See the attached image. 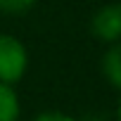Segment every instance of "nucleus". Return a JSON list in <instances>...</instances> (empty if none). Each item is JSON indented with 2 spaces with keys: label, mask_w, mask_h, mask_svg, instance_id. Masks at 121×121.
Instances as JSON below:
<instances>
[{
  "label": "nucleus",
  "mask_w": 121,
  "mask_h": 121,
  "mask_svg": "<svg viewBox=\"0 0 121 121\" xmlns=\"http://www.w3.org/2000/svg\"><path fill=\"white\" fill-rule=\"evenodd\" d=\"M29 67V52L14 36L0 33V83H17Z\"/></svg>",
  "instance_id": "nucleus-1"
},
{
  "label": "nucleus",
  "mask_w": 121,
  "mask_h": 121,
  "mask_svg": "<svg viewBox=\"0 0 121 121\" xmlns=\"http://www.w3.org/2000/svg\"><path fill=\"white\" fill-rule=\"evenodd\" d=\"M90 29H93L95 38H100L104 43L121 40V3H112V5L100 7L93 14Z\"/></svg>",
  "instance_id": "nucleus-2"
},
{
  "label": "nucleus",
  "mask_w": 121,
  "mask_h": 121,
  "mask_svg": "<svg viewBox=\"0 0 121 121\" xmlns=\"http://www.w3.org/2000/svg\"><path fill=\"white\" fill-rule=\"evenodd\" d=\"M102 74L114 88L121 90V43L119 40L102 55Z\"/></svg>",
  "instance_id": "nucleus-3"
},
{
  "label": "nucleus",
  "mask_w": 121,
  "mask_h": 121,
  "mask_svg": "<svg viewBox=\"0 0 121 121\" xmlns=\"http://www.w3.org/2000/svg\"><path fill=\"white\" fill-rule=\"evenodd\" d=\"M19 119V97L12 86L0 83V121H17Z\"/></svg>",
  "instance_id": "nucleus-4"
},
{
  "label": "nucleus",
  "mask_w": 121,
  "mask_h": 121,
  "mask_svg": "<svg viewBox=\"0 0 121 121\" xmlns=\"http://www.w3.org/2000/svg\"><path fill=\"white\" fill-rule=\"evenodd\" d=\"M36 5V0H0V12L3 14H24Z\"/></svg>",
  "instance_id": "nucleus-5"
},
{
  "label": "nucleus",
  "mask_w": 121,
  "mask_h": 121,
  "mask_svg": "<svg viewBox=\"0 0 121 121\" xmlns=\"http://www.w3.org/2000/svg\"><path fill=\"white\" fill-rule=\"evenodd\" d=\"M33 121H76V119H71L67 114H59V112H45V114L36 116Z\"/></svg>",
  "instance_id": "nucleus-6"
},
{
  "label": "nucleus",
  "mask_w": 121,
  "mask_h": 121,
  "mask_svg": "<svg viewBox=\"0 0 121 121\" xmlns=\"http://www.w3.org/2000/svg\"><path fill=\"white\" fill-rule=\"evenodd\" d=\"M119 121H121V104H119Z\"/></svg>",
  "instance_id": "nucleus-7"
}]
</instances>
